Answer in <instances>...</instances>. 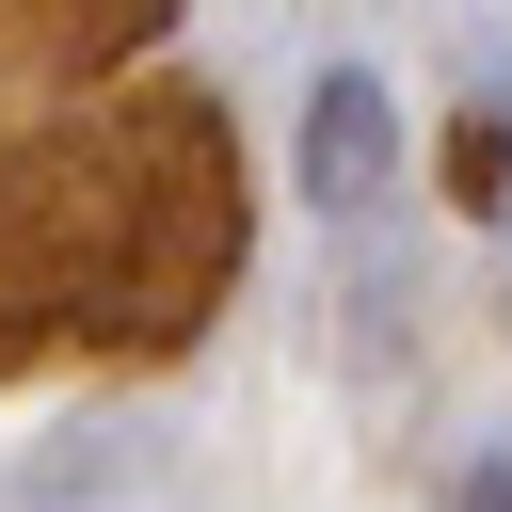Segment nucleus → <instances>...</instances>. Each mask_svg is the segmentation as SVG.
Segmentation results:
<instances>
[{
    "mask_svg": "<svg viewBox=\"0 0 512 512\" xmlns=\"http://www.w3.org/2000/svg\"><path fill=\"white\" fill-rule=\"evenodd\" d=\"M448 512H512V448H480V464H464V496H448Z\"/></svg>",
    "mask_w": 512,
    "mask_h": 512,
    "instance_id": "2",
    "label": "nucleus"
},
{
    "mask_svg": "<svg viewBox=\"0 0 512 512\" xmlns=\"http://www.w3.org/2000/svg\"><path fill=\"white\" fill-rule=\"evenodd\" d=\"M304 192H320V224H368L400 192V96L368 64H320V96H304Z\"/></svg>",
    "mask_w": 512,
    "mask_h": 512,
    "instance_id": "1",
    "label": "nucleus"
}]
</instances>
